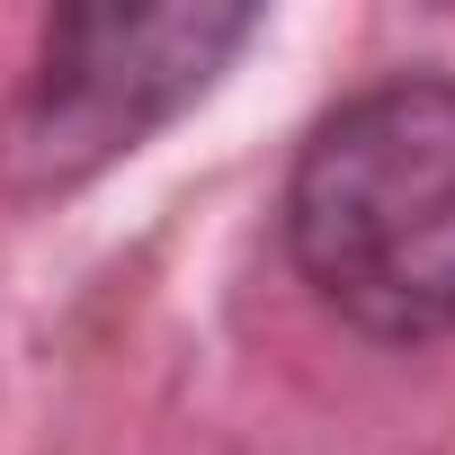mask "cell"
Instances as JSON below:
<instances>
[{"mask_svg":"<svg viewBox=\"0 0 455 455\" xmlns=\"http://www.w3.org/2000/svg\"><path fill=\"white\" fill-rule=\"evenodd\" d=\"M286 251L366 339L411 348L455 331V81H375L304 134Z\"/></svg>","mask_w":455,"mask_h":455,"instance_id":"cell-1","label":"cell"},{"mask_svg":"<svg viewBox=\"0 0 455 455\" xmlns=\"http://www.w3.org/2000/svg\"><path fill=\"white\" fill-rule=\"evenodd\" d=\"M259 36V10L233 0H81L36 36V72L0 116V161L19 188H81L161 134L179 108L214 90V72Z\"/></svg>","mask_w":455,"mask_h":455,"instance_id":"cell-2","label":"cell"}]
</instances>
